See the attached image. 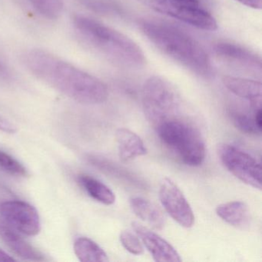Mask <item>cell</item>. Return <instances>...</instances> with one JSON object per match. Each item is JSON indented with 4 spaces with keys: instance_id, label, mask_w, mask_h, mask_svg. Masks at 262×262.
<instances>
[{
    "instance_id": "44dd1931",
    "label": "cell",
    "mask_w": 262,
    "mask_h": 262,
    "mask_svg": "<svg viewBox=\"0 0 262 262\" xmlns=\"http://www.w3.org/2000/svg\"><path fill=\"white\" fill-rule=\"evenodd\" d=\"M232 120L234 126L245 134L257 136L261 133V128H259L254 119V114L251 116L245 113L235 112L232 114Z\"/></svg>"
},
{
    "instance_id": "9c48e42d",
    "label": "cell",
    "mask_w": 262,
    "mask_h": 262,
    "mask_svg": "<svg viewBox=\"0 0 262 262\" xmlns=\"http://www.w3.org/2000/svg\"><path fill=\"white\" fill-rule=\"evenodd\" d=\"M161 203L168 214L184 228L193 226L194 216L192 209L180 188L170 179H165L159 188Z\"/></svg>"
},
{
    "instance_id": "8992f818",
    "label": "cell",
    "mask_w": 262,
    "mask_h": 262,
    "mask_svg": "<svg viewBox=\"0 0 262 262\" xmlns=\"http://www.w3.org/2000/svg\"><path fill=\"white\" fill-rule=\"evenodd\" d=\"M155 11L182 21L205 31H215L217 24L214 18L202 8L200 4L184 0H140Z\"/></svg>"
},
{
    "instance_id": "ac0fdd59",
    "label": "cell",
    "mask_w": 262,
    "mask_h": 262,
    "mask_svg": "<svg viewBox=\"0 0 262 262\" xmlns=\"http://www.w3.org/2000/svg\"><path fill=\"white\" fill-rule=\"evenodd\" d=\"M74 251L80 261H108V256L104 250L88 237H82L76 239L74 243Z\"/></svg>"
},
{
    "instance_id": "7c38bea8",
    "label": "cell",
    "mask_w": 262,
    "mask_h": 262,
    "mask_svg": "<svg viewBox=\"0 0 262 262\" xmlns=\"http://www.w3.org/2000/svg\"><path fill=\"white\" fill-rule=\"evenodd\" d=\"M0 238L16 255L23 259L33 261L45 260L44 256L36 248L4 222H0Z\"/></svg>"
},
{
    "instance_id": "d6986e66",
    "label": "cell",
    "mask_w": 262,
    "mask_h": 262,
    "mask_svg": "<svg viewBox=\"0 0 262 262\" xmlns=\"http://www.w3.org/2000/svg\"><path fill=\"white\" fill-rule=\"evenodd\" d=\"M34 10L44 17L56 19L63 10V0H29Z\"/></svg>"
},
{
    "instance_id": "277c9868",
    "label": "cell",
    "mask_w": 262,
    "mask_h": 262,
    "mask_svg": "<svg viewBox=\"0 0 262 262\" xmlns=\"http://www.w3.org/2000/svg\"><path fill=\"white\" fill-rule=\"evenodd\" d=\"M182 118H174L158 125V136L185 165L199 166L205 159V142L199 129Z\"/></svg>"
},
{
    "instance_id": "30bf717a",
    "label": "cell",
    "mask_w": 262,
    "mask_h": 262,
    "mask_svg": "<svg viewBox=\"0 0 262 262\" xmlns=\"http://www.w3.org/2000/svg\"><path fill=\"white\" fill-rule=\"evenodd\" d=\"M214 53L219 59L231 67L256 73L261 72L260 58L240 46L220 42L214 46Z\"/></svg>"
},
{
    "instance_id": "d4e9b609",
    "label": "cell",
    "mask_w": 262,
    "mask_h": 262,
    "mask_svg": "<svg viewBox=\"0 0 262 262\" xmlns=\"http://www.w3.org/2000/svg\"><path fill=\"white\" fill-rule=\"evenodd\" d=\"M0 129L10 133H13L16 132L15 127L10 122L2 117H0Z\"/></svg>"
},
{
    "instance_id": "cb8c5ba5",
    "label": "cell",
    "mask_w": 262,
    "mask_h": 262,
    "mask_svg": "<svg viewBox=\"0 0 262 262\" xmlns=\"http://www.w3.org/2000/svg\"><path fill=\"white\" fill-rule=\"evenodd\" d=\"M242 5L246 6L249 8L254 10H260L261 9V0H236Z\"/></svg>"
},
{
    "instance_id": "9a60e30c",
    "label": "cell",
    "mask_w": 262,
    "mask_h": 262,
    "mask_svg": "<svg viewBox=\"0 0 262 262\" xmlns=\"http://www.w3.org/2000/svg\"><path fill=\"white\" fill-rule=\"evenodd\" d=\"M130 205L138 217L155 229L162 230L165 227V219L163 212L152 202L142 197H133L130 199Z\"/></svg>"
},
{
    "instance_id": "7402d4cb",
    "label": "cell",
    "mask_w": 262,
    "mask_h": 262,
    "mask_svg": "<svg viewBox=\"0 0 262 262\" xmlns=\"http://www.w3.org/2000/svg\"><path fill=\"white\" fill-rule=\"evenodd\" d=\"M0 169L13 176L26 177L27 170L14 158L0 150Z\"/></svg>"
},
{
    "instance_id": "5bb4252c",
    "label": "cell",
    "mask_w": 262,
    "mask_h": 262,
    "mask_svg": "<svg viewBox=\"0 0 262 262\" xmlns=\"http://www.w3.org/2000/svg\"><path fill=\"white\" fill-rule=\"evenodd\" d=\"M222 82L224 85L235 96L248 99L252 104L260 103L262 86L260 82L231 76H224Z\"/></svg>"
},
{
    "instance_id": "8fae6325",
    "label": "cell",
    "mask_w": 262,
    "mask_h": 262,
    "mask_svg": "<svg viewBox=\"0 0 262 262\" xmlns=\"http://www.w3.org/2000/svg\"><path fill=\"white\" fill-rule=\"evenodd\" d=\"M138 237L142 240L145 248L151 253L153 259L159 262H180V255L165 239L154 231L137 222L132 223Z\"/></svg>"
},
{
    "instance_id": "4fadbf2b",
    "label": "cell",
    "mask_w": 262,
    "mask_h": 262,
    "mask_svg": "<svg viewBox=\"0 0 262 262\" xmlns=\"http://www.w3.org/2000/svg\"><path fill=\"white\" fill-rule=\"evenodd\" d=\"M119 148V156L122 161H130L139 156H145L147 148L143 141L136 133L125 128H120L116 133Z\"/></svg>"
},
{
    "instance_id": "3957f363",
    "label": "cell",
    "mask_w": 262,
    "mask_h": 262,
    "mask_svg": "<svg viewBox=\"0 0 262 262\" xmlns=\"http://www.w3.org/2000/svg\"><path fill=\"white\" fill-rule=\"evenodd\" d=\"M74 25L90 45L114 63L130 69L145 63L142 49L125 35L85 16H75Z\"/></svg>"
},
{
    "instance_id": "6da1fadb",
    "label": "cell",
    "mask_w": 262,
    "mask_h": 262,
    "mask_svg": "<svg viewBox=\"0 0 262 262\" xmlns=\"http://www.w3.org/2000/svg\"><path fill=\"white\" fill-rule=\"evenodd\" d=\"M29 70L68 97L88 105L101 104L108 96L106 85L97 78L41 50L27 53Z\"/></svg>"
},
{
    "instance_id": "ba28073f",
    "label": "cell",
    "mask_w": 262,
    "mask_h": 262,
    "mask_svg": "<svg viewBox=\"0 0 262 262\" xmlns=\"http://www.w3.org/2000/svg\"><path fill=\"white\" fill-rule=\"evenodd\" d=\"M0 215L6 223L26 235L35 236L40 231L37 210L27 202L19 200L3 202L0 204Z\"/></svg>"
},
{
    "instance_id": "4316f807",
    "label": "cell",
    "mask_w": 262,
    "mask_h": 262,
    "mask_svg": "<svg viewBox=\"0 0 262 262\" xmlns=\"http://www.w3.org/2000/svg\"><path fill=\"white\" fill-rule=\"evenodd\" d=\"M8 75V70H7V67L0 62V77H4Z\"/></svg>"
},
{
    "instance_id": "5b68a950",
    "label": "cell",
    "mask_w": 262,
    "mask_h": 262,
    "mask_svg": "<svg viewBox=\"0 0 262 262\" xmlns=\"http://www.w3.org/2000/svg\"><path fill=\"white\" fill-rule=\"evenodd\" d=\"M142 105L145 116L155 127L181 116L183 101L176 87L164 78L154 76L142 87Z\"/></svg>"
},
{
    "instance_id": "52a82bcc",
    "label": "cell",
    "mask_w": 262,
    "mask_h": 262,
    "mask_svg": "<svg viewBox=\"0 0 262 262\" xmlns=\"http://www.w3.org/2000/svg\"><path fill=\"white\" fill-rule=\"evenodd\" d=\"M217 153L224 166L233 176L249 186L261 188V166L257 159L228 144L219 145Z\"/></svg>"
},
{
    "instance_id": "603a6c76",
    "label": "cell",
    "mask_w": 262,
    "mask_h": 262,
    "mask_svg": "<svg viewBox=\"0 0 262 262\" xmlns=\"http://www.w3.org/2000/svg\"><path fill=\"white\" fill-rule=\"evenodd\" d=\"M120 242L122 246L128 252L135 255H141L144 253V248L139 237L129 231H124L120 234Z\"/></svg>"
},
{
    "instance_id": "83f0119b",
    "label": "cell",
    "mask_w": 262,
    "mask_h": 262,
    "mask_svg": "<svg viewBox=\"0 0 262 262\" xmlns=\"http://www.w3.org/2000/svg\"><path fill=\"white\" fill-rule=\"evenodd\" d=\"M184 1H188V2L195 3V4H200L199 0H184Z\"/></svg>"
},
{
    "instance_id": "e0dca14e",
    "label": "cell",
    "mask_w": 262,
    "mask_h": 262,
    "mask_svg": "<svg viewBox=\"0 0 262 262\" xmlns=\"http://www.w3.org/2000/svg\"><path fill=\"white\" fill-rule=\"evenodd\" d=\"M79 182L89 195L100 203L111 205L116 202V195L105 184L95 178L86 174H81Z\"/></svg>"
},
{
    "instance_id": "484cf974",
    "label": "cell",
    "mask_w": 262,
    "mask_h": 262,
    "mask_svg": "<svg viewBox=\"0 0 262 262\" xmlns=\"http://www.w3.org/2000/svg\"><path fill=\"white\" fill-rule=\"evenodd\" d=\"M15 259L0 248V262L13 261Z\"/></svg>"
},
{
    "instance_id": "7a4b0ae2",
    "label": "cell",
    "mask_w": 262,
    "mask_h": 262,
    "mask_svg": "<svg viewBox=\"0 0 262 262\" xmlns=\"http://www.w3.org/2000/svg\"><path fill=\"white\" fill-rule=\"evenodd\" d=\"M140 29L156 48L178 63L199 76L207 77L211 74L208 55L188 33L160 21H143Z\"/></svg>"
},
{
    "instance_id": "ffe728a7",
    "label": "cell",
    "mask_w": 262,
    "mask_h": 262,
    "mask_svg": "<svg viewBox=\"0 0 262 262\" xmlns=\"http://www.w3.org/2000/svg\"><path fill=\"white\" fill-rule=\"evenodd\" d=\"M89 10L104 15H118L122 13L115 0H78Z\"/></svg>"
},
{
    "instance_id": "2e32d148",
    "label": "cell",
    "mask_w": 262,
    "mask_h": 262,
    "mask_svg": "<svg viewBox=\"0 0 262 262\" xmlns=\"http://www.w3.org/2000/svg\"><path fill=\"white\" fill-rule=\"evenodd\" d=\"M219 217L227 223L237 228H243L249 220V211L246 204L239 201L227 202L216 208Z\"/></svg>"
}]
</instances>
